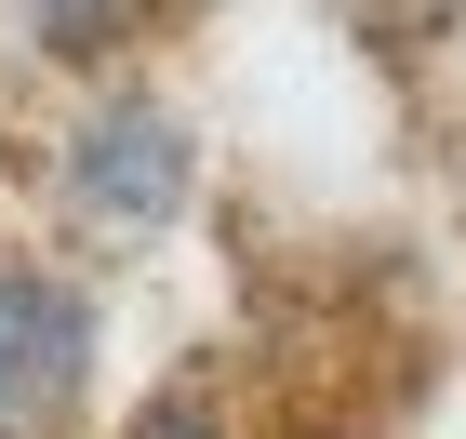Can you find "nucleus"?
I'll return each instance as SVG.
<instances>
[{"label": "nucleus", "mask_w": 466, "mask_h": 439, "mask_svg": "<svg viewBox=\"0 0 466 439\" xmlns=\"http://www.w3.org/2000/svg\"><path fill=\"white\" fill-rule=\"evenodd\" d=\"M187 186H200V146L160 94H107V107L67 134V200L80 226H107V240H160L187 214Z\"/></svg>", "instance_id": "f257e3e1"}, {"label": "nucleus", "mask_w": 466, "mask_h": 439, "mask_svg": "<svg viewBox=\"0 0 466 439\" xmlns=\"http://www.w3.org/2000/svg\"><path fill=\"white\" fill-rule=\"evenodd\" d=\"M94 386V293L54 266H0V439H67Z\"/></svg>", "instance_id": "f03ea898"}, {"label": "nucleus", "mask_w": 466, "mask_h": 439, "mask_svg": "<svg viewBox=\"0 0 466 439\" xmlns=\"http://www.w3.org/2000/svg\"><path fill=\"white\" fill-rule=\"evenodd\" d=\"M147 0H27V27H40V54H67V67H94L120 27H134Z\"/></svg>", "instance_id": "7ed1b4c3"}, {"label": "nucleus", "mask_w": 466, "mask_h": 439, "mask_svg": "<svg viewBox=\"0 0 466 439\" xmlns=\"http://www.w3.org/2000/svg\"><path fill=\"white\" fill-rule=\"evenodd\" d=\"M134 439H214V413H200V386H160V400L134 413Z\"/></svg>", "instance_id": "20e7f679"}]
</instances>
